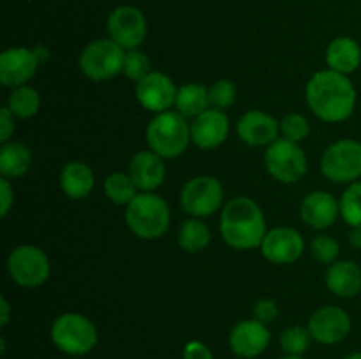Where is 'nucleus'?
I'll return each instance as SVG.
<instances>
[{"mask_svg":"<svg viewBox=\"0 0 361 359\" xmlns=\"http://www.w3.org/2000/svg\"><path fill=\"white\" fill-rule=\"evenodd\" d=\"M305 101L317 118L326 123H338L355 113L356 88L345 74L324 69L309 80Z\"/></svg>","mask_w":361,"mask_h":359,"instance_id":"1","label":"nucleus"},{"mask_svg":"<svg viewBox=\"0 0 361 359\" xmlns=\"http://www.w3.org/2000/svg\"><path fill=\"white\" fill-rule=\"evenodd\" d=\"M219 231L231 248L252 250L261 246L267 236V218L254 199L245 196L233 197L222 206Z\"/></svg>","mask_w":361,"mask_h":359,"instance_id":"2","label":"nucleus"},{"mask_svg":"<svg viewBox=\"0 0 361 359\" xmlns=\"http://www.w3.org/2000/svg\"><path fill=\"white\" fill-rule=\"evenodd\" d=\"M171 211L155 192H140L126 208V224L141 239H157L168 232Z\"/></svg>","mask_w":361,"mask_h":359,"instance_id":"3","label":"nucleus"},{"mask_svg":"<svg viewBox=\"0 0 361 359\" xmlns=\"http://www.w3.org/2000/svg\"><path fill=\"white\" fill-rule=\"evenodd\" d=\"M147 143L162 158H176L187 150L190 139V123L178 111H164L148 122Z\"/></svg>","mask_w":361,"mask_h":359,"instance_id":"4","label":"nucleus"},{"mask_svg":"<svg viewBox=\"0 0 361 359\" xmlns=\"http://www.w3.org/2000/svg\"><path fill=\"white\" fill-rule=\"evenodd\" d=\"M53 345L63 354L85 355L99 344V331L88 317L67 312L56 317L49 329Z\"/></svg>","mask_w":361,"mask_h":359,"instance_id":"5","label":"nucleus"},{"mask_svg":"<svg viewBox=\"0 0 361 359\" xmlns=\"http://www.w3.org/2000/svg\"><path fill=\"white\" fill-rule=\"evenodd\" d=\"M126 49L111 39H95L80 55V70L92 81H108L122 73Z\"/></svg>","mask_w":361,"mask_h":359,"instance_id":"6","label":"nucleus"},{"mask_svg":"<svg viewBox=\"0 0 361 359\" xmlns=\"http://www.w3.org/2000/svg\"><path fill=\"white\" fill-rule=\"evenodd\" d=\"M180 206L190 217H210L224 206V187L214 176H194L180 192Z\"/></svg>","mask_w":361,"mask_h":359,"instance_id":"7","label":"nucleus"},{"mask_svg":"<svg viewBox=\"0 0 361 359\" xmlns=\"http://www.w3.org/2000/svg\"><path fill=\"white\" fill-rule=\"evenodd\" d=\"M264 168L281 183H296L307 172V155L300 143L279 137L264 151Z\"/></svg>","mask_w":361,"mask_h":359,"instance_id":"8","label":"nucleus"},{"mask_svg":"<svg viewBox=\"0 0 361 359\" xmlns=\"http://www.w3.org/2000/svg\"><path fill=\"white\" fill-rule=\"evenodd\" d=\"M7 271L20 287H41L51 273V264L41 246L20 245L7 257Z\"/></svg>","mask_w":361,"mask_h":359,"instance_id":"9","label":"nucleus"},{"mask_svg":"<svg viewBox=\"0 0 361 359\" xmlns=\"http://www.w3.org/2000/svg\"><path fill=\"white\" fill-rule=\"evenodd\" d=\"M321 172L330 182L355 183L361 178V143L355 139H338L324 150Z\"/></svg>","mask_w":361,"mask_h":359,"instance_id":"10","label":"nucleus"},{"mask_svg":"<svg viewBox=\"0 0 361 359\" xmlns=\"http://www.w3.org/2000/svg\"><path fill=\"white\" fill-rule=\"evenodd\" d=\"M108 34L123 49H134L147 37L145 14L134 6H120L108 16Z\"/></svg>","mask_w":361,"mask_h":359,"instance_id":"11","label":"nucleus"},{"mask_svg":"<svg viewBox=\"0 0 361 359\" xmlns=\"http://www.w3.org/2000/svg\"><path fill=\"white\" fill-rule=\"evenodd\" d=\"M310 334L317 344L323 345H335L341 344L342 340L349 336L351 333V317L341 306H321L310 315L307 322Z\"/></svg>","mask_w":361,"mask_h":359,"instance_id":"12","label":"nucleus"},{"mask_svg":"<svg viewBox=\"0 0 361 359\" xmlns=\"http://www.w3.org/2000/svg\"><path fill=\"white\" fill-rule=\"evenodd\" d=\"M134 94H136V101L147 111L159 115V113L169 111V108L175 106L178 88L168 74L161 70H152L147 77L136 83Z\"/></svg>","mask_w":361,"mask_h":359,"instance_id":"13","label":"nucleus"},{"mask_svg":"<svg viewBox=\"0 0 361 359\" xmlns=\"http://www.w3.org/2000/svg\"><path fill=\"white\" fill-rule=\"evenodd\" d=\"M270 329L257 319L240 320L229 333V347L233 354L243 359H254L263 354L270 345Z\"/></svg>","mask_w":361,"mask_h":359,"instance_id":"14","label":"nucleus"},{"mask_svg":"<svg viewBox=\"0 0 361 359\" xmlns=\"http://www.w3.org/2000/svg\"><path fill=\"white\" fill-rule=\"evenodd\" d=\"M261 253L274 264H293L305 250L303 236L293 227H274L261 243Z\"/></svg>","mask_w":361,"mask_h":359,"instance_id":"15","label":"nucleus"},{"mask_svg":"<svg viewBox=\"0 0 361 359\" xmlns=\"http://www.w3.org/2000/svg\"><path fill=\"white\" fill-rule=\"evenodd\" d=\"M39 67V56L28 48L4 49L0 55V83L18 88L28 84Z\"/></svg>","mask_w":361,"mask_h":359,"instance_id":"16","label":"nucleus"},{"mask_svg":"<svg viewBox=\"0 0 361 359\" xmlns=\"http://www.w3.org/2000/svg\"><path fill=\"white\" fill-rule=\"evenodd\" d=\"M236 134L249 146H270L279 139L281 122H277L268 113L250 109L240 116L236 123Z\"/></svg>","mask_w":361,"mask_h":359,"instance_id":"17","label":"nucleus"},{"mask_svg":"<svg viewBox=\"0 0 361 359\" xmlns=\"http://www.w3.org/2000/svg\"><path fill=\"white\" fill-rule=\"evenodd\" d=\"M229 136V118L221 109H207L190 123V139L201 150L219 148Z\"/></svg>","mask_w":361,"mask_h":359,"instance_id":"18","label":"nucleus"},{"mask_svg":"<svg viewBox=\"0 0 361 359\" xmlns=\"http://www.w3.org/2000/svg\"><path fill=\"white\" fill-rule=\"evenodd\" d=\"M300 215L309 227L323 231L337 222L341 215V201H337V197L331 196L330 192L314 190L303 197Z\"/></svg>","mask_w":361,"mask_h":359,"instance_id":"19","label":"nucleus"},{"mask_svg":"<svg viewBox=\"0 0 361 359\" xmlns=\"http://www.w3.org/2000/svg\"><path fill=\"white\" fill-rule=\"evenodd\" d=\"M129 176L140 192H155L166 178L164 158L150 148L137 151L129 162Z\"/></svg>","mask_w":361,"mask_h":359,"instance_id":"20","label":"nucleus"},{"mask_svg":"<svg viewBox=\"0 0 361 359\" xmlns=\"http://www.w3.org/2000/svg\"><path fill=\"white\" fill-rule=\"evenodd\" d=\"M324 282L337 298H355L361 292V270L353 260H337L328 266Z\"/></svg>","mask_w":361,"mask_h":359,"instance_id":"21","label":"nucleus"},{"mask_svg":"<svg viewBox=\"0 0 361 359\" xmlns=\"http://www.w3.org/2000/svg\"><path fill=\"white\" fill-rule=\"evenodd\" d=\"M324 58H326L328 69L348 76L361 65V48L355 39L342 35V37H335L328 44Z\"/></svg>","mask_w":361,"mask_h":359,"instance_id":"22","label":"nucleus"},{"mask_svg":"<svg viewBox=\"0 0 361 359\" xmlns=\"http://www.w3.org/2000/svg\"><path fill=\"white\" fill-rule=\"evenodd\" d=\"M95 185V176L90 165L81 160H73L63 165L60 172V187L69 199L80 201L90 196Z\"/></svg>","mask_w":361,"mask_h":359,"instance_id":"23","label":"nucleus"},{"mask_svg":"<svg viewBox=\"0 0 361 359\" xmlns=\"http://www.w3.org/2000/svg\"><path fill=\"white\" fill-rule=\"evenodd\" d=\"M32 165V151L20 141H9L0 150V175L2 178L16 180L28 172Z\"/></svg>","mask_w":361,"mask_h":359,"instance_id":"24","label":"nucleus"},{"mask_svg":"<svg viewBox=\"0 0 361 359\" xmlns=\"http://www.w3.org/2000/svg\"><path fill=\"white\" fill-rule=\"evenodd\" d=\"M176 111L182 113L185 118H196L201 113L210 109V95L208 87L203 83H187L178 88L175 101Z\"/></svg>","mask_w":361,"mask_h":359,"instance_id":"25","label":"nucleus"},{"mask_svg":"<svg viewBox=\"0 0 361 359\" xmlns=\"http://www.w3.org/2000/svg\"><path fill=\"white\" fill-rule=\"evenodd\" d=\"M212 241V232L203 218L189 217L178 231V246L189 253L203 252Z\"/></svg>","mask_w":361,"mask_h":359,"instance_id":"26","label":"nucleus"},{"mask_svg":"<svg viewBox=\"0 0 361 359\" xmlns=\"http://www.w3.org/2000/svg\"><path fill=\"white\" fill-rule=\"evenodd\" d=\"M6 106L16 118H32V116L37 115L39 108H41V95L30 84H23V87L13 88V92L7 97Z\"/></svg>","mask_w":361,"mask_h":359,"instance_id":"27","label":"nucleus"},{"mask_svg":"<svg viewBox=\"0 0 361 359\" xmlns=\"http://www.w3.org/2000/svg\"><path fill=\"white\" fill-rule=\"evenodd\" d=\"M104 194L111 203L127 206L140 194V189L133 182L129 172H111L104 180Z\"/></svg>","mask_w":361,"mask_h":359,"instance_id":"28","label":"nucleus"},{"mask_svg":"<svg viewBox=\"0 0 361 359\" xmlns=\"http://www.w3.org/2000/svg\"><path fill=\"white\" fill-rule=\"evenodd\" d=\"M312 334H310L309 327L303 326H289L279 336V344L286 354L293 355H303L310 348L312 344Z\"/></svg>","mask_w":361,"mask_h":359,"instance_id":"29","label":"nucleus"},{"mask_svg":"<svg viewBox=\"0 0 361 359\" xmlns=\"http://www.w3.org/2000/svg\"><path fill=\"white\" fill-rule=\"evenodd\" d=\"M341 217L351 227H361V180L349 183L341 197Z\"/></svg>","mask_w":361,"mask_h":359,"instance_id":"30","label":"nucleus"},{"mask_svg":"<svg viewBox=\"0 0 361 359\" xmlns=\"http://www.w3.org/2000/svg\"><path fill=\"white\" fill-rule=\"evenodd\" d=\"M122 73L127 80L134 81V83H140L143 77H147L152 73V63L147 53H143L137 48L127 49L126 58H123Z\"/></svg>","mask_w":361,"mask_h":359,"instance_id":"31","label":"nucleus"},{"mask_svg":"<svg viewBox=\"0 0 361 359\" xmlns=\"http://www.w3.org/2000/svg\"><path fill=\"white\" fill-rule=\"evenodd\" d=\"M310 253L314 259L319 264H334L338 260V253H341V245L335 238L328 234H317L316 238L310 241Z\"/></svg>","mask_w":361,"mask_h":359,"instance_id":"32","label":"nucleus"},{"mask_svg":"<svg viewBox=\"0 0 361 359\" xmlns=\"http://www.w3.org/2000/svg\"><path fill=\"white\" fill-rule=\"evenodd\" d=\"M281 132L286 139L302 143L310 134V123L307 116H303L302 113H288L281 120Z\"/></svg>","mask_w":361,"mask_h":359,"instance_id":"33","label":"nucleus"},{"mask_svg":"<svg viewBox=\"0 0 361 359\" xmlns=\"http://www.w3.org/2000/svg\"><path fill=\"white\" fill-rule=\"evenodd\" d=\"M208 95H210L212 108L224 111L235 104L236 84L229 80H217L212 87H208Z\"/></svg>","mask_w":361,"mask_h":359,"instance_id":"34","label":"nucleus"},{"mask_svg":"<svg viewBox=\"0 0 361 359\" xmlns=\"http://www.w3.org/2000/svg\"><path fill=\"white\" fill-rule=\"evenodd\" d=\"M279 317V305L270 298H263L259 301H256L254 305V319L261 320V322L268 324L274 322Z\"/></svg>","mask_w":361,"mask_h":359,"instance_id":"35","label":"nucleus"},{"mask_svg":"<svg viewBox=\"0 0 361 359\" xmlns=\"http://www.w3.org/2000/svg\"><path fill=\"white\" fill-rule=\"evenodd\" d=\"M183 359H215L214 352L203 341H187L183 347Z\"/></svg>","mask_w":361,"mask_h":359,"instance_id":"36","label":"nucleus"},{"mask_svg":"<svg viewBox=\"0 0 361 359\" xmlns=\"http://www.w3.org/2000/svg\"><path fill=\"white\" fill-rule=\"evenodd\" d=\"M14 118L16 116L9 111L7 106L0 108V143H9L14 132Z\"/></svg>","mask_w":361,"mask_h":359,"instance_id":"37","label":"nucleus"},{"mask_svg":"<svg viewBox=\"0 0 361 359\" xmlns=\"http://www.w3.org/2000/svg\"><path fill=\"white\" fill-rule=\"evenodd\" d=\"M13 204H14L13 187H11L9 178H2L0 180V215H2L4 218L9 215Z\"/></svg>","mask_w":361,"mask_h":359,"instance_id":"38","label":"nucleus"},{"mask_svg":"<svg viewBox=\"0 0 361 359\" xmlns=\"http://www.w3.org/2000/svg\"><path fill=\"white\" fill-rule=\"evenodd\" d=\"M0 310H2V317H0V326H6L9 322V303H7L6 296L0 298Z\"/></svg>","mask_w":361,"mask_h":359,"instance_id":"39","label":"nucleus"},{"mask_svg":"<svg viewBox=\"0 0 361 359\" xmlns=\"http://www.w3.org/2000/svg\"><path fill=\"white\" fill-rule=\"evenodd\" d=\"M349 243L356 250H361V227H353V231L349 232Z\"/></svg>","mask_w":361,"mask_h":359,"instance_id":"40","label":"nucleus"},{"mask_svg":"<svg viewBox=\"0 0 361 359\" xmlns=\"http://www.w3.org/2000/svg\"><path fill=\"white\" fill-rule=\"evenodd\" d=\"M344 359H361V352H353V354L345 355Z\"/></svg>","mask_w":361,"mask_h":359,"instance_id":"41","label":"nucleus"},{"mask_svg":"<svg viewBox=\"0 0 361 359\" xmlns=\"http://www.w3.org/2000/svg\"><path fill=\"white\" fill-rule=\"evenodd\" d=\"M281 359H305V358H303V355H293V354H286V355H282Z\"/></svg>","mask_w":361,"mask_h":359,"instance_id":"42","label":"nucleus"}]
</instances>
